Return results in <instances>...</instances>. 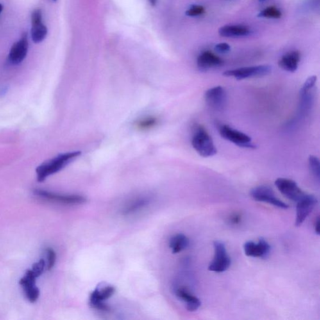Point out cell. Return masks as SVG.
Wrapping results in <instances>:
<instances>
[{
  "instance_id": "obj_1",
  "label": "cell",
  "mask_w": 320,
  "mask_h": 320,
  "mask_svg": "<svg viewBox=\"0 0 320 320\" xmlns=\"http://www.w3.org/2000/svg\"><path fill=\"white\" fill-rule=\"evenodd\" d=\"M80 154L81 152L79 151L67 152V153L60 154L38 166L36 170L38 182H42L49 176L57 173L64 169L66 166L78 157Z\"/></svg>"
},
{
  "instance_id": "obj_2",
  "label": "cell",
  "mask_w": 320,
  "mask_h": 320,
  "mask_svg": "<svg viewBox=\"0 0 320 320\" xmlns=\"http://www.w3.org/2000/svg\"><path fill=\"white\" fill-rule=\"evenodd\" d=\"M192 146L202 157L208 158L216 155L217 149L212 137L203 127L199 126L193 136Z\"/></svg>"
},
{
  "instance_id": "obj_3",
  "label": "cell",
  "mask_w": 320,
  "mask_h": 320,
  "mask_svg": "<svg viewBox=\"0 0 320 320\" xmlns=\"http://www.w3.org/2000/svg\"><path fill=\"white\" fill-rule=\"evenodd\" d=\"M217 129L220 136L238 147L245 148L255 149L256 146L252 143L251 137L242 131L235 130L227 124H218Z\"/></svg>"
},
{
  "instance_id": "obj_4",
  "label": "cell",
  "mask_w": 320,
  "mask_h": 320,
  "mask_svg": "<svg viewBox=\"0 0 320 320\" xmlns=\"http://www.w3.org/2000/svg\"><path fill=\"white\" fill-rule=\"evenodd\" d=\"M215 255L212 262L208 266V270L216 273H223L230 268L231 261L227 253L225 245L221 241L213 243Z\"/></svg>"
},
{
  "instance_id": "obj_5",
  "label": "cell",
  "mask_w": 320,
  "mask_h": 320,
  "mask_svg": "<svg viewBox=\"0 0 320 320\" xmlns=\"http://www.w3.org/2000/svg\"><path fill=\"white\" fill-rule=\"evenodd\" d=\"M271 66L267 65L243 67L237 69L227 70L223 73V76L234 77L238 80H242V79L253 78V77L266 76L271 73Z\"/></svg>"
},
{
  "instance_id": "obj_6",
  "label": "cell",
  "mask_w": 320,
  "mask_h": 320,
  "mask_svg": "<svg viewBox=\"0 0 320 320\" xmlns=\"http://www.w3.org/2000/svg\"><path fill=\"white\" fill-rule=\"evenodd\" d=\"M250 196L255 201L271 204L279 208L287 209L289 207L287 203L277 198L273 189L268 186H259L253 188L250 192Z\"/></svg>"
},
{
  "instance_id": "obj_7",
  "label": "cell",
  "mask_w": 320,
  "mask_h": 320,
  "mask_svg": "<svg viewBox=\"0 0 320 320\" xmlns=\"http://www.w3.org/2000/svg\"><path fill=\"white\" fill-rule=\"evenodd\" d=\"M296 203L295 226H300L317 205L318 200L316 197L313 195L306 194Z\"/></svg>"
},
{
  "instance_id": "obj_8",
  "label": "cell",
  "mask_w": 320,
  "mask_h": 320,
  "mask_svg": "<svg viewBox=\"0 0 320 320\" xmlns=\"http://www.w3.org/2000/svg\"><path fill=\"white\" fill-rule=\"evenodd\" d=\"M274 184L281 194L293 201H298L306 194L295 181L290 179L279 178Z\"/></svg>"
},
{
  "instance_id": "obj_9",
  "label": "cell",
  "mask_w": 320,
  "mask_h": 320,
  "mask_svg": "<svg viewBox=\"0 0 320 320\" xmlns=\"http://www.w3.org/2000/svg\"><path fill=\"white\" fill-rule=\"evenodd\" d=\"M34 194L41 198L65 204H82L87 201V199L79 195H64L54 194L43 190H34Z\"/></svg>"
},
{
  "instance_id": "obj_10",
  "label": "cell",
  "mask_w": 320,
  "mask_h": 320,
  "mask_svg": "<svg viewBox=\"0 0 320 320\" xmlns=\"http://www.w3.org/2000/svg\"><path fill=\"white\" fill-rule=\"evenodd\" d=\"M205 99L210 107L216 110H221L225 106L226 91L221 86L210 88L205 92Z\"/></svg>"
},
{
  "instance_id": "obj_11",
  "label": "cell",
  "mask_w": 320,
  "mask_h": 320,
  "mask_svg": "<svg viewBox=\"0 0 320 320\" xmlns=\"http://www.w3.org/2000/svg\"><path fill=\"white\" fill-rule=\"evenodd\" d=\"M28 51V35L25 33L21 39L11 47L8 58L13 65H18L25 59Z\"/></svg>"
},
{
  "instance_id": "obj_12",
  "label": "cell",
  "mask_w": 320,
  "mask_h": 320,
  "mask_svg": "<svg viewBox=\"0 0 320 320\" xmlns=\"http://www.w3.org/2000/svg\"><path fill=\"white\" fill-rule=\"evenodd\" d=\"M245 255L249 257L265 258L271 249L270 245L264 238H260L258 243L249 241L244 245Z\"/></svg>"
},
{
  "instance_id": "obj_13",
  "label": "cell",
  "mask_w": 320,
  "mask_h": 320,
  "mask_svg": "<svg viewBox=\"0 0 320 320\" xmlns=\"http://www.w3.org/2000/svg\"><path fill=\"white\" fill-rule=\"evenodd\" d=\"M224 61L221 58L210 51L203 52L197 59V65L201 70L221 67Z\"/></svg>"
},
{
  "instance_id": "obj_14",
  "label": "cell",
  "mask_w": 320,
  "mask_h": 320,
  "mask_svg": "<svg viewBox=\"0 0 320 320\" xmlns=\"http://www.w3.org/2000/svg\"><path fill=\"white\" fill-rule=\"evenodd\" d=\"M301 54L298 51L288 52L278 61V66L285 71L294 73L298 69Z\"/></svg>"
},
{
  "instance_id": "obj_15",
  "label": "cell",
  "mask_w": 320,
  "mask_h": 320,
  "mask_svg": "<svg viewBox=\"0 0 320 320\" xmlns=\"http://www.w3.org/2000/svg\"><path fill=\"white\" fill-rule=\"evenodd\" d=\"M176 296L186 304V307L189 312L198 310L201 305V301L197 296L191 294L185 288H178L176 290Z\"/></svg>"
},
{
  "instance_id": "obj_16",
  "label": "cell",
  "mask_w": 320,
  "mask_h": 320,
  "mask_svg": "<svg viewBox=\"0 0 320 320\" xmlns=\"http://www.w3.org/2000/svg\"><path fill=\"white\" fill-rule=\"evenodd\" d=\"M115 288L113 286H106L103 288H97L90 295V305L94 308L98 304L103 302L114 295Z\"/></svg>"
},
{
  "instance_id": "obj_17",
  "label": "cell",
  "mask_w": 320,
  "mask_h": 320,
  "mask_svg": "<svg viewBox=\"0 0 320 320\" xmlns=\"http://www.w3.org/2000/svg\"><path fill=\"white\" fill-rule=\"evenodd\" d=\"M219 35L222 37L238 38L246 36L251 33L248 27L242 25H226L219 29Z\"/></svg>"
},
{
  "instance_id": "obj_18",
  "label": "cell",
  "mask_w": 320,
  "mask_h": 320,
  "mask_svg": "<svg viewBox=\"0 0 320 320\" xmlns=\"http://www.w3.org/2000/svg\"><path fill=\"white\" fill-rule=\"evenodd\" d=\"M190 240L187 236L183 234L179 233L174 235L170 239V248H171L172 253L174 254L180 253L184 249L187 248L189 246Z\"/></svg>"
},
{
  "instance_id": "obj_19",
  "label": "cell",
  "mask_w": 320,
  "mask_h": 320,
  "mask_svg": "<svg viewBox=\"0 0 320 320\" xmlns=\"http://www.w3.org/2000/svg\"><path fill=\"white\" fill-rule=\"evenodd\" d=\"M48 29L43 22L31 24V35L33 42L35 44H40L46 38Z\"/></svg>"
},
{
  "instance_id": "obj_20",
  "label": "cell",
  "mask_w": 320,
  "mask_h": 320,
  "mask_svg": "<svg viewBox=\"0 0 320 320\" xmlns=\"http://www.w3.org/2000/svg\"><path fill=\"white\" fill-rule=\"evenodd\" d=\"M151 199L147 197H144L137 199V200L134 201L130 205L127 206L123 211V214L125 215L133 214L136 212H138L142 208L146 207L148 205H149V202Z\"/></svg>"
},
{
  "instance_id": "obj_21",
  "label": "cell",
  "mask_w": 320,
  "mask_h": 320,
  "mask_svg": "<svg viewBox=\"0 0 320 320\" xmlns=\"http://www.w3.org/2000/svg\"><path fill=\"white\" fill-rule=\"evenodd\" d=\"M158 123V119L154 117H148L138 120L135 126L141 130H147L155 127Z\"/></svg>"
},
{
  "instance_id": "obj_22",
  "label": "cell",
  "mask_w": 320,
  "mask_h": 320,
  "mask_svg": "<svg viewBox=\"0 0 320 320\" xmlns=\"http://www.w3.org/2000/svg\"><path fill=\"white\" fill-rule=\"evenodd\" d=\"M36 278L37 277L36 276L32 270H28L25 275L20 280V284L24 288V290L35 287Z\"/></svg>"
},
{
  "instance_id": "obj_23",
  "label": "cell",
  "mask_w": 320,
  "mask_h": 320,
  "mask_svg": "<svg viewBox=\"0 0 320 320\" xmlns=\"http://www.w3.org/2000/svg\"><path fill=\"white\" fill-rule=\"evenodd\" d=\"M308 165H309L311 173L319 181L320 177L319 159L317 156L310 155L309 158H308Z\"/></svg>"
},
{
  "instance_id": "obj_24",
  "label": "cell",
  "mask_w": 320,
  "mask_h": 320,
  "mask_svg": "<svg viewBox=\"0 0 320 320\" xmlns=\"http://www.w3.org/2000/svg\"><path fill=\"white\" fill-rule=\"evenodd\" d=\"M258 17L278 19L281 17V13L278 8L271 6V7H268L261 11L259 14L258 15Z\"/></svg>"
},
{
  "instance_id": "obj_25",
  "label": "cell",
  "mask_w": 320,
  "mask_h": 320,
  "mask_svg": "<svg viewBox=\"0 0 320 320\" xmlns=\"http://www.w3.org/2000/svg\"><path fill=\"white\" fill-rule=\"evenodd\" d=\"M27 299L31 303L35 302L36 300L39 298L40 291L37 287H35L27 288L24 290Z\"/></svg>"
},
{
  "instance_id": "obj_26",
  "label": "cell",
  "mask_w": 320,
  "mask_h": 320,
  "mask_svg": "<svg viewBox=\"0 0 320 320\" xmlns=\"http://www.w3.org/2000/svg\"><path fill=\"white\" fill-rule=\"evenodd\" d=\"M205 8L202 6L195 5L188 9L186 11V15L188 17H198V16L203 15L205 13Z\"/></svg>"
},
{
  "instance_id": "obj_27",
  "label": "cell",
  "mask_w": 320,
  "mask_h": 320,
  "mask_svg": "<svg viewBox=\"0 0 320 320\" xmlns=\"http://www.w3.org/2000/svg\"><path fill=\"white\" fill-rule=\"evenodd\" d=\"M48 265L47 269L50 270L53 269L56 262V253L53 249L50 248L47 249Z\"/></svg>"
},
{
  "instance_id": "obj_28",
  "label": "cell",
  "mask_w": 320,
  "mask_h": 320,
  "mask_svg": "<svg viewBox=\"0 0 320 320\" xmlns=\"http://www.w3.org/2000/svg\"><path fill=\"white\" fill-rule=\"evenodd\" d=\"M45 267V262L44 260L41 259L39 262L35 263L33 265L32 271L35 273L36 277L40 276L44 272Z\"/></svg>"
},
{
  "instance_id": "obj_29",
  "label": "cell",
  "mask_w": 320,
  "mask_h": 320,
  "mask_svg": "<svg viewBox=\"0 0 320 320\" xmlns=\"http://www.w3.org/2000/svg\"><path fill=\"white\" fill-rule=\"evenodd\" d=\"M317 80V77L316 76H312L309 77L305 83L303 85L301 90H312V88L315 87Z\"/></svg>"
},
{
  "instance_id": "obj_30",
  "label": "cell",
  "mask_w": 320,
  "mask_h": 320,
  "mask_svg": "<svg viewBox=\"0 0 320 320\" xmlns=\"http://www.w3.org/2000/svg\"><path fill=\"white\" fill-rule=\"evenodd\" d=\"M42 22V12L41 10H35L31 14V24Z\"/></svg>"
},
{
  "instance_id": "obj_31",
  "label": "cell",
  "mask_w": 320,
  "mask_h": 320,
  "mask_svg": "<svg viewBox=\"0 0 320 320\" xmlns=\"http://www.w3.org/2000/svg\"><path fill=\"white\" fill-rule=\"evenodd\" d=\"M215 49L219 53H225L230 51L231 47L230 45L226 44V43H221L216 45Z\"/></svg>"
},
{
  "instance_id": "obj_32",
  "label": "cell",
  "mask_w": 320,
  "mask_h": 320,
  "mask_svg": "<svg viewBox=\"0 0 320 320\" xmlns=\"http://www.w3.org/2000/svg\"><path fill=\"white\" fill-rule=\"evenodd\" d=\"M315 233H316L317 235H320V217H318L317 219L316 220H315Z\"/></svg>"
},
{
  "instance_id": "obj_33",
  "label": "cell",
  "mask_w": 320,
  "mask_h": 320,
  "mask_svg": "<svg viewBox=\"0 0 320 320\" xmlns=\"http://www.w3.org/2000/svg\"><path fill=\"white\" fill-rule=\"evenodd\" d=\"M240 220V217L236 215V216H233L232 217L231 221L234 224H237L238 223H239Z\"/></svg>"
},
{
  "instance_id": "obj_34",
  "label": "cell",
  "mask_w": 320,
  "mask_h": 320,
  "mask_svg": "<svg viewBox=\"0 0 320 320\" xmlns=\"http://www.w3.org/2000/svg\"><path fill=\"white\" fill-rule=\"evenodd\" d=\"M156 1H157V0H149V2H150L151 4L152 5H155L156 3Z\"/></svg>"
},
{
  "instance_id": "obj_35",
  "label": "cell",
  "mask_w": 320,
  "mask_h": 320,
  "mask_svg": "<svg viewBox=\"0 0 320 320\" xmlns=\"http://www.w3.org/2000/svg\"><path fill=\"white\" fill-rule=\"evenodd\" d=\"M3 10V6L1 4H0V13L2 12V11Z\"/></svg>"
},
{
  "instance_id": "obj_36",
  "label": "cell",
  "mask_w": 320,
  "mask_h": 320,
  "mask_svg": "<svg viewBox=\"0 0 320 320\" xmlns=\"http://www.w3.org/2000/svg\"><path fill=\"white\" fill-rule=\"evenodd\" d=\"M266 1V0H259V1H260V2H263V1Z\"/></svg>"
},
{
  "instance_id": "obj_37",
  "label": "cell",
  "mask_w": 320,
  "mask_h": 320,
  "mask_svg": "<svg viewBox=\"0 0 320 320\" xmlns=\"http://www.w3.org/2000/svg\"><path fill=\"white\" fill-rule=\"evenodd\" d=\"M53 1H56V0H53Z\"/></svg>"
}]
</instances>
